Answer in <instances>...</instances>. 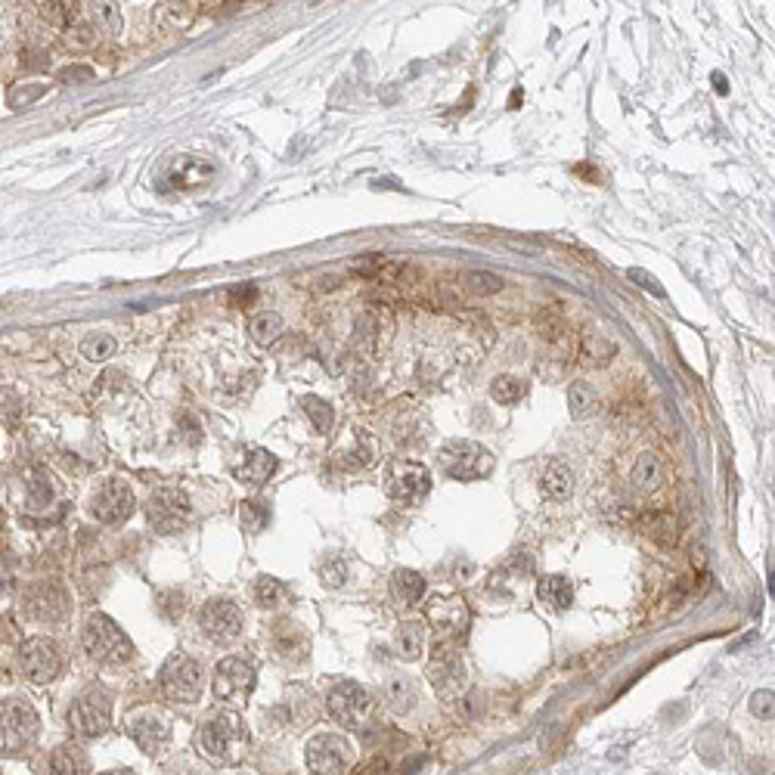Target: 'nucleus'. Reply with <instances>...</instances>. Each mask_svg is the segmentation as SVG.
<instances>
[{
  "instance_id": "nucleus-15",
  "label": "nucleus",
  "mask_w": 775,
  "mask_h": 775,
  "mask_svg": "<svg viewBox=\"0 0 775 775\" xmlns=\"http://www.w3.org/2000/svg\"><path fill=\"white\" fill-rule=\"evenodd\" d=\"M199 623H202V633H205L211 642L224 645V642H233L242 633V608L230 599H211L205 602V608H202Z\"/></svg>"
},
{
  "instance_id": "nucleus-37",
  "label": "nucleus",
  "mask_w": 775,
  "mask_h": 775,
  "mask_svg": "<svg viewBox=\"0 0 775 775\" xmlns=\"http://www.w3.org/2000/svg\"><path fill=\"white\" fill-rule=\"evenodd\" d=\"M385 692H388V701L394 704V710H406V707H410V704H413V686L406 683L403 676L388 679Z\"/></svg>"
},
{
  "instance_id": "nucleus-16",
  "label": "nucleus",
  "mask_w": 775,
  "mask_h": 775,
  "mask_svg": "<svg viewBox=\"0 0 775 775\" xmlns=\"http://www.w3.org/2000/svg\"><path fill=\"white\" fill-rule=\"evenodd\" d=\"M428 621H432L437 642L444 645V639L453 642L466 633L468 626V608L459 596H437L432 605H428Z\"/></svg>"
},
{
  "instance_id": "nucleus-18",
  "label": "nucleus",
  "mask_w": 775,
  "mask_h": 775,
  "mask_svg": "<svg viewBox=\"0 0 775 775\" xmlns=\"http://www.w3.org/2000/svg\"><path fill=\"white\" fill-rule=\"evenodd\" d=\"M273 472H277V456L264 447H252L242 453V463L233 468L236 481L248 484V487H264L270 481Z\"/></svg>"
},
{
  "instance_id": "nucleus-1",
  "label": "nucleus",
  "mask_w": 775,
  "mask_h": 775,
  "mask_svg": "<svg viewBox=\"0 0 775 775\" xmlns=\"http://www.w3.org/2000/svg\"><path fill=\"white\" fill-rule=\"evenodd\" d=\"M248 745H252V738H248L246 723H242L239 714H230V710L211 717L199 729V750L217 766L242 763V757L248 754Z\"/></svg>"
},
{
  "instance_id": "nucleus-9",
  "label": "nucleus",
  "mask_w": 775,
  "mask_h": 775,
  "mask_svg": "<svg viewBox=\"0 0 775 775\" xmlns=\"http://www.w3.org/2000/svg\"><path fill=\"white\" fill-rule=\"evenodd\" d=\"M257 683V667L248 657L230 655L217 661L215 676H211V692L217 701H246L255 692Z\"/></svg>"
},
{
  "instance_id": "nucleus-42",
  "label": "nucleus",
  "mask_w": 775,
  "mask_h": 775,
  "mask_svg": "<svg viewBox=\"0 0 775 775\" xmlns=\"http://www.w3.org/2000/svg\"><path fill=\"white\" fill-rule=\"evenodd\" d=\"M360 775H391V766L382 760V757H375L372 763H366L363 770H360Z\"/></svg>"
},
{
  "instance_id": "nucleus-26",
  "label": "nucleus",
  "mask_w": 775,
  "mask_h": 775,
  "mask_svg": "<svg viewBox=\"0 0 775 775\" xmlns=\"http://www.w3.org/2000/svg\"><path fill=\"white\" fill-rule=\"evenodd\" d=\"M664 481V463L655 456V453H642L633 466V475H630V484L636 493H652L661 487Z\"/></svg>"
},
{
  "instance_id": "nucleus-10",
  "label": "nucleus",
  "mask_w": 775,
  "mask_h": 775,
  "mask_svg": "<svg viewBox=\"0 0 775 775\" xmlns=\"http://www.w3.org/2000/svg\"><path fill=\"white\" fill-rule=\"evenodd\" d=\"M193 515V506L186 499L183 490L177 487H164V490H155L146 503V521L155 534H177V530L186 528Z\"/></svg>"
},
{
  "instance_id": "nucleus-41",
  "label": "nucleus",
  "mask_w": 775,
  "mask_h": 775,
  "mask_svg": "<svg viewBox=\"0 0 775 775\" xmlns=\"http://www.w3.org/2000/svg\"><path fill=\"white\" fill-rule=\"evenodd\" d=\"M630 277H633V283H636V286L648 288V292L657 295V298H664V286H657V283H655L652 273H645V270H636V267H633V270H630Z\"/></svg>"
},
{
  "instance_id": "nucleus-44",
  "label": "nucleus",
  "mask_w": 775,
  "mask_h": 775,
  "mask_svg": "<svg viewBox=\"0 0 775 775\" xmlns=\"http://www.w3.org/2000/svg\"><path fill=\"white\" fill-rule=\"evenodd\" d=\"M62 78H93L90 68H68V72H62Z\"/></svg>"
},
{
  "instance_id": "nucleus-12",
  "label": "nucleus",
  "mask_w": 775,
  "mask_h": 775,
  "mask_svg": "<svg viewBox=\"0 0 775 775\" xmlns=\"http://www.w3.org/2000/svg\"><path fill=\"white\" fill-rule=\"evenodd\" d=\"M326 707L335 723L348 726V729H357V726H363L372 714V695H370V688L348 679V683H339L329 692Z\"/></svg>"
},
{
  "instance_id": "nucleus-35",
  "label": "nucleus",
  "mask_w": 775,
  "mask_h": 775,
  "mask_svg": "<svg viewBox=\"0 0 775 775\" xmlns=\"http://www.w3.org/2000/svg\"><path fill=\"white\" fill-rule=\"evenodd\" d=\"M41 13L47 22H53V26H75L78 16H81V10H78V4H41Z\"/></svg>"
},
{
  "instance_id": "nucleus-29",
  "label": "nucleus",
  "mask_w": 775,
  "mask_h": 775,
  "mask_svg": "<svg viewBox=\"0 0 775 775\" xmlns=\"http://www.w3.org/2000/svg\"><path fill=\"white\" fill-rule=\"evenodd\" d=\"M581 354H583V363L605 366V363H612V357H614V344L608 339H602V335L586 332L581 341Z\"/></svg>"
},
{
  "instance_id": "nucleus-38",
  "label": "nucleus",
  "mask_w": 775,
  "mask_h": 775,
  "mask_svg": "<svg viewBox=\"0 0 775 775\" xmlns=\"http://www.w3.org/2000/svg\"><path fill=\"white\" fill-rule=\"evenodd\" d=\"M344 577H348V565H344L341 559H329L323 561V568H319V583L329 586V590H339L344 583Z\"/></svg>"
},
{
  "instance_id": "nucleus-2",
  "label": "nucleus",
  "mask_w": 775,
  "mask_h": 775,
  "mask_svg": "<svg viewBox=\"0 0 775 775\" xmlns=\"http://www.w3.org/2000/svg\"><path fill=\"white\" fill-rule=\"evenodd\" d=\"M41 732V717L28 698L0 701V754L16 757L28 750Z\"/></svg>"
},
{
  "instance_id": "nucleus-32",
  "label": "nucleus",
  "mask_w": 775,
  "mask_h": 775,
  "mask_svg": "<svg viewBox=\"0 0 775 775\" xmlns=\"http://www.w3.org/2000/svg\"><path fill=\"white\" fill-rule=\"evenodd\" d=\"M115 348H119V344H115V339L109 332H93L81 341V354L88 360H93V363H103V360H109L115 354Z\"/></svg>"
},
{
  "instance_id": "nucleus-46",
  "label": "nucleus",
  "mask_w": 775,
  "mask_h": 775,
  "mask_svg": "<svg viewBox=\"0 0 775 775\" xmlns=\"http://www.w3.org/2000/svg\"><path fill=\"white\" fill-rule=\"evenodd\" d=\"M99 775H134L131 770H109V772H99Z\"/></svg>"
},
{
  "instance_id": "nucleus-14",
  "label": "nucleus",
  "mask_w": 775,
  "mask_h": 775,
  "mask_svg": "<svg viewBox=\"0 0 775 775\" xmlns=\"http://www.w3.org/2000/svg\"><path fill=\"white\" fill-rule=\"evenodd\" d=\"M90 512H93V518L103 524H119L124 518H131V512H134V490H131L121 477H106V481L99 484V490L93 493Z\"/></svg>"
},
{
  "instance_id": "nucleus-45",
  "label": "nucleus",
  "mask_w": 775,
  "mask_h": 775,
  "mask_svg": "<svg viewBox=\"0 0 775 775\" xmlns=\"http://www.w3.org/2000/svg\"><path fill=\"white\" fill-rule=\"evenodd\" d=\"M714 88H717V93H729V84H726V78L723 75H714Z\"/></svg>"
},
{
  "instance_id": "nucleus-22",
  "label": "nucleus",
  "mask_w": 775,
  "mask_h": 775,
  "mask_svg": "<svg viewBox=\"0 0 775 775\" xmlns=\"http://www.w3.org/2000/svg\"><path fill=\"white\" fill-rule=\"evenodd\" d=\"M50 775H90V757L81 745H59L50 757Z\"/></svg>"
},
{
  "instance_id": "nucleus-34",
  "label": "nucleus",
  "mask_w": 775,
  "mask_h": 775,
  "mask_svg": "<svg viewBox=\"0 0 775 775\" xmlns=\"http://www.w3.org/2000/svg\"><path fill=\"white\" fill-rule=\"evenodd\" d=\"M283 596H286V590H283V583H279L277 577H257V583H255L257 605L273 608V605H279V602H283Z\"/></svg>"
},
{
  "instance_id": "nucleus-24",
  "label": "nucleus",
  "mask_w": 775,
  "mask_h": 775,
  "mask_svg": "<svg viewBox=\"0 0 775 775\" xmlns=\"http://www.w3.org/2000/svg\"><path fill=\"white\" fill-rule=\"evenodd\" d=\"M422 592H425V581H422L419 571L397 568L394 574H391V596L401 602V605H406V608L419 605Z\"/></svg>"
},
{
  "instance_id": "nucleus-6",
  "label": "nucleus",
  "mask_w": 775,
  "mask_h": 775,
  "mask_svg": "<svg viewBox=\"0 0 775 775\" xmlns=\"http://www.w3.org/2000/svg\"><path fill=\"white\" fill-rule=\"evenodd\" d=\"M437 463L453 481H477L493 472V456L475 441H447L437 453Z\"/></svg>"
},
{
  "instance_id": "nucleus-4",
  "label": "nucleus",
  "mask_w": 775,
  "mask_h": 775,
  "mask_svg": "<svg viewBox=\"0 0 775 775\" xmlns=\"http://www.w3.org/2000/svg\"><path fill=\"white\" fill-rule=\"evenodd\" d=\"M304 757H308V770L313 775H348L357 760V748L348 735L319 732L308 741Z\"/></svg>"
},
{
  "instance_id": "nucleus-8",
  "label": "nucleus",
  "mask_w": 775,
  "mask_h": 775,
  "mask_svg": "<svg viewBox=\"0 0 775 775\" xmlns=\"http://www.w3.org/2000/svg\"><path fill=\"white\" fill-rule=\"evenodd\" d=\"M19 670L28 683L47 686L62 673V652L50 636H31L19 648Z\"/></svg>"
},
{
  "instance_id": "nucleus-13",
  "label": "nucleus",
  "mask_w": 775,
  "mask_h": 775,
  "mask_svg": "<svg viewBox=\"0 0 775 775\" xmlns=\"http://www.w3.org/2000/svg\"><path fill=\"white\" fill-rule=\"evenodd\" d=\"M124 729H128L131 738L137 741V748L150 757H159L162 750H168L171 745V726L159 710L152 707H137L131 710L128 719H124Z\"/></svg>"
},
{
  "instance_id": "nucleus-19",
  "label": "nucleus",
  "mask_w": 775,
  "mask_h": 775,
  "mask_svg": "<svg viewBox=\"0 0 775 775\" xmlns=\"http://www.w3.org/2000/svg\"><path fill=\"white\" fill-rule=\"evenodd\" d=\"M270 645H273V652H277L279 657H286V661H304V657H308L310 642H308V636H304L301 623L279 621L270 630Z\"/></svg>"
},
{
  "instance_id": "nucleus-33",
  "label": "nucleus",
  "mask_w": 775,
  "mask_h": 775,
  "mask_svg": "<svg viewBox=\"0 0 775 775\" xmlns=\"http://www.w3.org/2000/svg\"><path fill=\"white\" fill-rule=\"evenodd\" d=\"M463 283L472 295H497L499 288H503V279L490 270H468L463 277Z\"/></svg>"
},
{
  "instance_id": "nucleus-40",
  "label": "nucleus",
  "mask_w": 775,
  "mask_h": 775,
  "mask_svg": "<svg viewBox=\"0 0 775 775\" xmlns=\"http://www.w3.org/2000/svg\"><path fill=\"white\" fill-rule=\"evenodd\" d=\"M772 692L770 688H760V692H754V698H750V714H754L757 719H772Z\"/></svg>"
},
{
  "instance_id": "nucleus-31",
  "label": "nucleus",
  "mask_w": 775,
  "mask_h": 775,
  "mask_svg": "<svg viewBox=\"0 0 775 775\" xmlns=\"http://www.w3.org/2000/svg\"><path fill=\"white\" fill-rule=\"evenodd\" d=\"M301 410L308 413L310 416V422H313V428H317L319 435H326L329 428H332V422H335V413H332V406H329L323 397H313V394H308V397H301Z\"/></svg>"
},
{
  "instance_id": "nucleus-27",
  "label": "nucleus",
  "mask_w": 775,
  "mask_h": 775,
  "mask_svg": "<svg viewBox=\"0 0 775 775\" xmlns=\"http://www.w3.org/2000/svg\"><path fill=\"white\" fill-rule=\"evenodd\" d=\"M568 410L574 419H590L599 410V394L586 382H574L568 391Z\"/></svg>"
},
{
  "instance_id": "nucleus-25",
  "label": "nucleus",
  "mask_w": 775,
  "mask_h": 775,
  "mask_svg": "<svg viewBox=\"0 0 775 775\" xmlns=\"http://www.w3.org/2000/svg\"><path fill=\"white\" fill-rule=\"evenodd\" d=\"M425 639H428V626L422 621H406L397 626V636H394V645H397V655L403 661H419L422 652H425Z\"/></svg>"
},
{
  "instance_id": "nucleus-11",
  "label": "nucleus",
  "mask_w": 775,
  "mask_h": 775,
  "mask_svg": "<svg viewBox=\"0 0 775 775\" xmlns=\"http://www.w3.org/2000/svg\"><path fill=\"white\" fill-rule=\"evenodd\" d=\"M385 490L397 503L416 506L432 493V472H428V466L413 463V459H397V463L388 466Z\"/></svg>"
},
{
  "instance_id": "nucleus-30",
  "label": "nucleus",
  "mask_w": 775,
  "mask_h": 775,
  "mask_svg": "<svg viewBox=\"0 0 775 775\" xmlns=\"http://www.w3.org/2000/svg\"><path fill=\"white\" fill-rule=\"evenodd\" d=\"M490 394H493V401H497V403L512 406V403H518L524 394H528V385H524L518 375H497V379H493V385H490Z\"/></svg>"
},
{
  "instance_id": "nucleus-21",
  "label": "nucleus",
  "mask_w": 775,
  "mask_h": 775,
  "mask_svg": "<svg viewBox=\"0 0 775 775\" xmlns=\"http://www.w3.org/2000/svg\"><path fill=\"white\" fill-rule=\"evenodd\" d=\"M539 493L552 503H561L574 493V472L561 459H546L539 468Z\"/></svg>"
},
{
  "instance_id": "nucleus-39",
  "label": "nucleus",
  "mask_w": 775,
  "mask_h": 775,
  "mask_svg": "<svg viewBox=\"0 0 775 775\" xmlns=\"http://www.w3.org/2000/svg\"><path fill=\"white\" fill-rule=\"evenodd\" d=\"M28 499H31V506H47V503H50V499H53L50 481H44L41 475L28 477Z\"/></svg>"
},
{
  "instance_id": "nucleus-23",
  "label": "nucleus",
  "mask_w": 775,
  "mask_h": 775,
  "mask_svg": "<svg viewBox=\"0 0 775 775\" xmlns=\"http://www.w3.org/2000/svg\"><path fill=\"white\" fill-rule=\"evenodd\" d=\"M537 596L543 605H550L552 612H568L571 602H574V586H571L568 577L561 574H550L537 583Z\"/></svg>"
},
{
  "instance_id": "nucleus-5",
  "label": "nucleus",
  "mask_w": 775,
  "mask_h": 775,
  "mask_svg": "<svg viewBox=\"0 0 775 775\" xmlns=\"http://www.w3.org/2000/svg\"><path fill=\"white\" fill-rule=\"evenodd\" d=\"M159 679L164 698L174 704H195L202 698V688H205V670H202V664L183 652H174L164 661Z\"/></svg>"
},
{
  "instance_id": "nucleus-36",
  "label": "nucleus",
  "mask_w": 775,
  "mask_h": 775,
  "mask_svg": "<svg viewBox=\"0 0 775 775\" xmlns=\"http://www.w3.org/2000/svg\"><path fill=\"white\" fill-rule=\"evenodd\" d=\"M267 518H270V508L261 503V499H246L242 503V524H246L248 530H264L267 528Z\"/></svg>"
},
{
  "instance_id": "nucleus-28",
  "label": "nucleus",
  "mask_w": 775,
  "mask_h": 775,
  "mask_svg": "<svg viewBox=\"0 0 775 775\" xmlns=\"http://www.w3.org/2000/svg\"><path fill=\"white\" fill-rule=\"evenodd\" d=\"M248 335H252L255 344H273L283 335V317L279 313H257V317H252V323H248Z\"/></svg>"
},
{
  "instance_id": "nucleus-7",
  "label": "nucleus",
  "mask_w": 775,
  "mask_h": 775,
  "mask_svg": "<svg viewBox=\"0 0 775 775\" xmlns=\"http://www.w3.org/2000/svg\"><path fill=\"white\" fill-rule=\"evenodd\" d=\"M68 726L78 738H99L112 726V695L106 688H88V692L68 707Z\"/></svg>"
},
{
  "instance_id": "nucleus-17",
  "label": "nucleus",
  "mask_w": 775,
  "mask_h": 775,
  "mask_svg": "<svg viewBox=\"0 0 775 775\" xmlns=\"http://www.w3.org/2000/svg\"><path fill=\"white\" fill-rule=\"evenodd\" d=\"M26 614L31 621H41V623H57L66 617L68 612V596L59 590L57 583H37L31 586L26 592V602H22Z\"/></svg>"
},
{
  "instance_id": "nucleus-20",
  "label": "nucleus",
  "mask_w": 775,
  "mask_h": 775,
  "mask_svg": "<svg viewBox=\"0 0 775 775\" xmlns=\"http://www.w3.org/2000/svg\"><path fill=\"white\" fill-rule=\"evenodd\" d=\"M215 162L202 159V155H180V159L171 164L168 180L177 186V190H193V186H202L215 177Z\"/></svg>"
},
{
  "instance_id": "nucleus-43",
  "label": "nucleus",
  "mask_w": 775,
  "mask_h": 775,
  "mask_svg": "<svg viewBox=\"0 0 775 775\" xmlns=\"http://www.w3.org/2000/svg\"><path fill=\"white\" fill-rule=\"evenodd\" d=\"M230 298H233V304H248L255 298V286H236L230 292Z\"/></svg>"
},
{
  "instance_id": "nucleus-3",
  "label": "nucleus",
  "mask_w": 775,
  "mask_h": 775,
  "mask_svg": "<svg viewBox=\"0 0 775 775\" xmlns=\"http://www.w3.org/2000/svg\"><path fill=\"white\" fill-rule=\"evenodd\" d=\"M84 652L97 664H128L134 657V645L124 630L109 614H90L84 623Z\"/></svg>"
}]
</instances>
